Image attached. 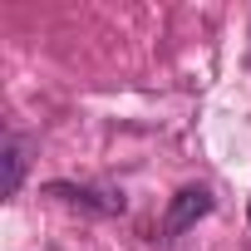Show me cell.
<instances>
[{
  "label": "cell",
  "instance_id": "obj_1",
  "mask_svg": "<svg viewBox=\"0 0 251 251\" xmlns=\"http://www.w3.org/2000/svg\"><path fill=\"white\" fill-rule=\"evenodd\" d=\"M212 212V192L207 187H182L177 197H173V207H168V217H163V241H173V236H182L192 222H202Z\"/></svg>",
  "mask_w": 251,
  "mask_h": 251
},
{
  "label": "cell",
  "instance_id": "obj_2",
  "mask_svg": "<svg viewBox=\"0 0 251 251\" xmlns=\"http://www.w3.org/2000/svg\"><path fill=\"white\" fill-rule=\"evenodd\" d=\"M50 197H64V202L89 207V212H103V217H118L123 212V192H94V187H74V182H50Z\"/></svg>",
  "mask_w": 251,
  "mask_h": 251
},
{
  "label": "cell",
  "instance_id": "obj_3",
  "mask_svg": "<svg viewBox=\"0 0 251 251\" xmlns=\"http://www.w3.org/2000/svg\"><path fill=\"white\" fill-rule=\"evenodd\" d=\"M20 177H25V148L20 138H5V197L20 192Z\"/></svg>",
  "mask_w": 251,
  "mask_h": 251
},
{
  "label": "cell",
  "instance_id": "obj_4",
  "mask_svg": "<svg viewBox=\"0 0 251 251\" xmlns=\"http://www.w3.org/2000/svg\"><path fill=\"white\" fill-rule=\"evenodd\" d=\"M246 222H251V202H246Z\"/></svg>",
  "mask_w": 251,
  "mask_h": 251
}]
</instances>
